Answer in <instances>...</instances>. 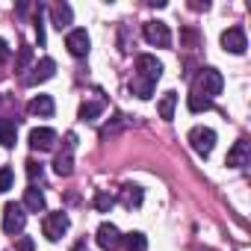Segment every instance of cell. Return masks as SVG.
<instances>
[{"label": "cell", "instance_id": "6da1fadb", "mask_svg": "<svg viewBox=\"0 0 251 251\" xmlns=\"http://www.w3.org/2000/svg\"><path fill=\"white\" fill-rule=\"evenodd\" d=\"M189 145L198 157H210L213 154V145H216V133L210 127H192L189 130Z\"/></svg>", "mask_w": 251, "mask_h": 251}, {"label": "cell", "instance_id": "7a4b0ae2", "mask_svg": "<svg viewBox=\"0 0 251 251\" xmlns=\"http://www.w3.org/2000/svg\"><path fill=\"white\" fill-rule=\"evenodd\" d=\"M24 225H27V213H24V207L15 204V201H9V204L3 207V230L15 236V233L24 230Z\"/></svg>", "mask_w": 251, "mask_h": 251}, {"label": "cell", "instance_id": "3957f363", "mask_svg": "<svg viewBox=\"0 0 251 251\" xmlns=\"http://www.w3.org/2000/svg\"><path fill=\"white\" fill-rule=\"evenodd\" d=\"M65 230H68V216H65L62 210H59V213H48V216L42 219V233H45L50 242L62 239Z\"/></svg>", "mask_w": 251, "mask_h": 251}, {"label": "cell", "instance_id": "277c9868", "mask_svg": "<svg viewBox=\"0 0 251 251\" xmlns=\"http://www.w3.org/2000/svg\"><path fill=\"white\" fill-rule=\"evenodd\" d=\"M136 77L139 80H148V83H157L160 77H163V62L157 59V56H151V53H142L139 59H136Z\"/></svg>", "mask_w": 251, "mask_h": 251}, {"label": "cell", "instance_id": "5b68a950", "mask_svg": "<svg viewBox=\"0 0 251 251\" xmlns=\"http://www.w3.org/2000/svg\"><path fill=\"white\" fill-rule=\"evenodd\" d=\"M142 36H145V42L154 45V48H169V45H172V33H169V27H166L163 21H148L145 30H142Z\"/></svg>", "mask_w": 251, "mask_h": 251}, {"label": "cell", "instance_id": "8992f818", "mask_svg": "<svg viewBox=\"0 0 251 251\" xmlns=\"http://www.w3.org/2000/svg\"><path fill=\"white\" fill-rule=\"evenodd\" d=\"M222 86H225V80H222V74L216 71V68H204L201 71V77H198V92L204 95V98H216L219 92H222Z\"/></svg>", "mask_w": 251, "mask_h": 251}, {"label": "cell", "instance_id": "52a82bcc", "mask_svg": "<svg viewBox=\"0 0 251 251\" xmlns=\"http://www.w3.org/2000/svg\"><path fill=\"white\" fill-rule=\"evenodd\" d=\"M222 48L227 50V53H245V48H248V42H245V33H242V27H230V30H225L222 33Z\"/></svg>", "mask_w": 251, "mask_h": 251}, {"label": "cell", "instance_id": "ba28073f", "mask_svg": "<svg viewBox=\"0 0 251 251\" xmlns=\"http://www.w3.org/2000/svg\"><path fill=\"white\" fill-rule=\"evenodd\" d=\"M53 145H56V130H50V127L30 130V148L33 151H50Z\"/></svg>", "mask_w": 251, "mask_h": 251}, {"label": "cell", "instance_id": "9c48e42d", "mask_svg": "<svg viewBox=\"0 0 251 251\" xmlns=\"http://www.w3.org/2000/svg\"><path fill=\"white\" fill-rule=\"evenodd\" d=\"M65 48L71 56H86L89 53V33L86 30H71L65 36Z\"/></svg>", "mask_w": 251, "mask_h": 251}, {"label": "cell", "instance_id": "30bf717a", "mask_svg": "<svg viewBox=\"0 0 251 251\" xmlns=\"http://www.w3.org/2000/svg\"><path fill=\"white\" fill-rule=\"evenodd\" d=\"M53 71H56V62H53L50 56H45V59H39V62L33 65V74L27 77V83H30V86L45 83V80H50V77H53Z\"/></svg>", "mask_w": 251, "mask_h": 251}, {"label": "cell", "instance_id": "8fae6325", "mask_svg": "<svg viewBox=\"0 0 251 251\" xmlns=\"http://www.w3.org/2000/svg\"><path fill=\"white\" fill-rule=\"evenodd\" d=\"M248 157H251V151H248V142L245 139H239V142H233V148L227 151V166L230 169H242V166H248Z\"/></svg>", "mask_w": 251, "mask_h": 251}, {"label": "cell", "instance_id": "7c38bea8", "mask_svg": "<svg viewBox=\"0 0 251 251\" xmlns=\"http://www.w3.org/2000/svg\"><path fill=\"white\" fill-rule=\"evenodd\" d=\"M121 242V233H118V227L112 225V222H100V227H98V245L100 248H115Z\"/></svg>", "mask_w": 251, "mask_h": 251}, {"label": "cell", "instance_id": "4fadbf2b", "mask_svg": "<svg viewBox=\"0 0 251 251\" xmlns=\"http://www.w3.org/2000/svg\"><path fill=\"white\" fill-rule=\"evenodd\" d=\"M53 98L50 95H36L33 100H30V115H42V118H50L53 115Z\"/></svg>", "mask_w": 251, "mask_h": 251}, {"label": "cell", "instance_id": "5bb4252c", "mask_svg": "<svg viewBox=\"0 0 251 251\" xmlns=\"http://www.w3.org/2000/svg\"><path fill=\"white\" fill-rule=\"evenodd\" d=\"M21 207L30 210V213H42V210H45V195H42V189L27 186V189H24V204H21Z\"/></svg>", "mask_w": 251, "mask_h": 251}, {"label": "cell", "instance_id": "9a60e30c", "mask_svg": "<svg viewBox=\"0 0 251 251\" xmlns=\"http://www.w3.org/2000/svg\"><path fill=\"white\" fill-rule=\"evenodd\" d=\"M15 139H18V124H15L12 118H0V145L12 148Z\"/></svg>", "mask_w": 251, "mask_h": 251}, {"label": "cell", "instance_id": "2e32d148", "mask_svg": "<svg viewBox=\"0 0 251 251\" xmlns=\"http://www.w3.org/2000/svg\"><path fill=\"white\" fill-rule=\"evenodd\" d=\"M130 92H133L136 98H142V100H151L154 92H157V83H148V80L133 77V80H130Z\"/></svg>", "mask_w": 251, "mask_h": 251}, {"label": "cell", "instance_id": "e0dca14e", "mask_svg": "<svg viewBox=\"0 0 251 251\" xmlns=\"http://www.w3.org/2000/svg\"><path fill=\"white\" fill-rule=\"evenodd\" d=\"M175 106H177V92H166V95L160 98V103H157V109H160V118L172 121V118H175Z\"/></svg>", "mask_w": 251, "mask_h": 251}, {"label": "cell", "instance_id": "ac0fdd59", "mask_svg": "<svg viewBox=\"0 0 251 251\" xmlns=\"http://www.w3.org/2000/svg\"><path fill=\"white\" fill-rule=\"evenodd\" d=\"M121 204H124V207H130V210L139 207V204H142V189L133 186V183H127V186L121 189Z\"/></svg>", "mask_w": 251, "mask_h": 251}, {"label": "cell", "instance_id": "d6986e66", "mask_svg": "<svg viewBox=\"0 0 251 251\" xmlns=\"http://www.w3.org/2000/svg\"><path fill=\"white\" fill-rule=\"evenodd\" d=\"M186 106H189V112H207V109H213V100L204 98L201 92H192V95L186 98Z\"/></svg>", "mask_w": 251, "mask_h": 251}, {"label": "cell", "instance_id": "ffe728a7", "mask_svg": "<svg viewBox=\"0 0 251 251\" xmlns=\"http://www.w3.org/2000/svg\"><path fill=\"white\" fill-rule=\"evenodd\" d=\"M50 12H53V24H56L59 30L71 24V6H68V3H56Z\"/></svg>", "mask_w": 251, "mask_h": 251}, {"label": "cell", "instance_id": "44dd1931", "mask_svg": "<svg viewBox=\"0 0 251 251\" xmlns=\"http://www.w3.org/2000/svg\"><path fill=\"white\" fill-rule=\"evenodd\" d=\"M100 112H103V103H100V100H86V103L80 106V118H83V121H95Z\"/></svg>", "mask_w": 251, "mask_h": 251}, {"label": "cell", "instance_id": "7402d4cb", "mask_svg": "<svg viewBox=\"0 0 251 251\" xmlns=\"http://www.w3.org/2000/svg\"><path fill=\"white\" fill-rule=\"evenodd\" d=\"M53 169H56V175H59V177H68V175L74 172V166H71V151L59 154V157L53 160Z\"/></svg>", "mask_w": 251, "mask_h": 251}, {"label": "cell", "instance_id": "603a6c76", "mask_svg": "<svg viewBox=\"0 0 251 251\" xmlns=\"http://www.w3.org/2000/svg\"><path fill=\"white\" fill-rule=\"evenodd\" d=\"M124 242H127V251H145V248H148V239H145V233H139V230L127 233V236H124Z\"/></svg>", "mask_w": 251, "mask_h": 251}, {"label": "cell", "instance_id": "cb8c5ba5", "mask_svg": "<svg viewBox=\"0 0 251 251\" xmlns=\"http://www.w3.org/2000/svg\"><path fill=\"white\" fill-rule=\"evenodd\" d=\"M112 207H115V198H112L109 192H98V195H95V210H98V213H109Z\"/></svg>", "mask_w": 251, "mask_h": 251}, {"label": "cell", "instance_id": "d4e9b609", "mask_svg": "<svg viewBox=\"0 0 251 251\" xmlns=\"http://www.w3.org/2000/svg\"><path fill=\"white\" fill-rule=\"evenodd\" d=\"M12 180H15L12 169H0V192H9L12 189Z\"/></svg>", "mask_w": 251, "mask_h": 251}, {"label": "cell", "instance_id": "484cf974", "mask_svg": "<svg viewBox=\"0 0 251 251\" xmlns=\"http://www.w3.org/2000/svg\"><path fill=\"white\" fill-rule=\"evenodd\" d=\"M33 248H36V239H30V236L15 239V251H33Z\"/></svg>", "mask_w": 251, "mask_h": 251}, {"label": "cell", "instance_id": "4316f807", "mask_svg": "<svg viewBox=\"0 0 251 251\" xmlns=\"http://www.w3.org/2000/svg\"><path fill=\"white\" fill-rule=\"evenodd\" d=\"M36 39H39V45H45V27H42V6H39V12H36Z\"/></svg>", "mask_w": 251, "mask_h": 251}, {"label": "cell", "instance_id": "83f0119b", "mask_svg": "<svg viewBox=\"0 0 251 251\" xmlns=\"http://www.w3.org/2000/svg\"><path fill=\"white\" fill-rule=\"evenodd\" d=\"M27 175H30V177H33V180H36V177H42V166H39V163H33V160H30V163H27Z\"/></svg>", "mask_w": 251, "mask_h": 251}, {"label": "cell", "instance_id": "f1b7e54d", "mask_svg": "<svg viewBox=\"0 0 251 251\" xmlns=\"http://www.w3.org/2000/svg\"><path fill=\"white\" fill-rule=\"evenodd\" d=\"M6 56H9V48H6L3 39H0V59H6Z\"/></svg>", "mask_w": 251, "mask_h": 251}]
</instances>
